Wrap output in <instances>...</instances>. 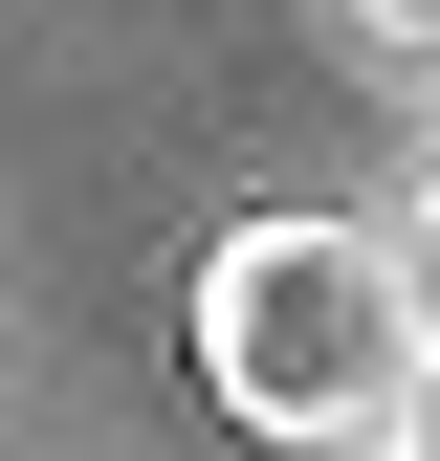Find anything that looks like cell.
<instances>
[{"instance_id": "1", "label": "cell", "mask_w": 440, "mask_h": 461, "mask_svg": "<svg viewBox=\"0 0 440 461\" xmlns=\"http://www.w3.org/2000/svg\"><path fill=\"white\" fill-rule=\"evenodd\" d=\"M198 395L243 439H418V242L397 220H220Z\"/></svg>"}, {"instance_id": "2", "label": "cell", "mask_w": 440, "mask_h": 461, "mask_svg": "<svg viewBox=\"0 0 440 461\" xmlns=\"http://www.w3.org/2000/svg\"><path fill=\"white\" fill-rule=\"evenodd\" d=\"M330 23H353L374 67H418V23H440V0H330Z\"/></svg>"}, {"instance_id": "3", "label": "cell", "mask_w": 440, "mask_h": 461, "mask_svg": "<svg viewBox=\"0 0 440 461\" xmlns=\"http://www.w3.org/2000/svg\"><path fill=\"white\" fill-rule=\"evenodd\" d=\"M374 461H418V439H374Z\"/></svg>"}]
</instances>
